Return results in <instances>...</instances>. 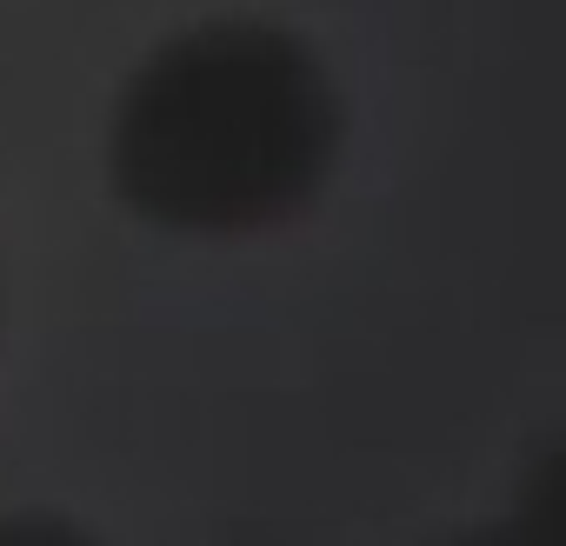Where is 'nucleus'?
Returning <instances> with one entry per match:
<instances>
[{
    "label": "nucleus",
    "mask_w": 566,
    "mask_h": 546,
    "mask_svg": "<svg viewBox=\"0 0 566 546\" xmlns=\"http://www.w3.org/2000/svg\"><path fill=\"white\" fill-rule=\"evenodd\" d=\"M0 546H94V539H87V533H74L67 519L21 513V519H0Z\"/></svg>",
    "instance_id": "obj_2"
},
{
    "label": "nucleus",
    "mask_w": 566,
    "mask_h": 546,
    "mask_svg": "<svg viewBox=\"0 0 566 546\" xmlns=\"http://www.w3.org/2000/svg\"><path fill=\"white\" fill-rule=\"evenodd\" d=\"M340 154L327 67L280 28L213 21L167 41L120 94L114 187L180 233L294 220Z\"/></svg>",
    "instance_id": "obj_1"
},
{
    "label": "nucleus",
    "mask_w": 566,
    "mask_h": 546,
    "mask_svg": "<svg viewBox=\"0 0 566 546\" xmlns=\"http://www.w3.org/2000/svg\"><path fill=\"white\" fill-rule=\"evenodd\" d=\"M460 546H546V513L533 506V513H520L513 526H493V533H473V539H460Z\"/></svg>",
    "instance_id": "obj_3"
}]
</instances>
